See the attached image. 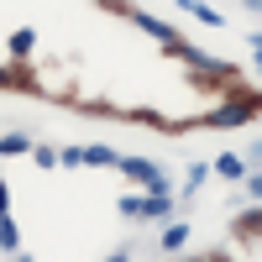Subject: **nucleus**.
<instances>
[{"mask_svg": "<svg viewBox=\"0 0 262 262\" xmlns=\"http://www.w3.org/2000/svg\"><path fill=\"white\" fill-rule=\"evenodd\" d=\"M21 262H32V257H21Z\"/></svg>", "mask_w": 262, "mask_h": 262, "instance_id": "12", "label": "nucleus"}, {"mask_svg": "<svg viewBox=\"0 0 262 262\" xmlns=\"http://www.w3.org/2000/svg\"><path fill=\"white\" fill-rule=\"evenodd\" d=\"M210 126H242V121H252V105H226V111H215V116H205Z\"/></svg>", "mask_w": 262, "mask_h": 262, "instance_id": "1", "label": "nucleus"}, {"mask_svg": "<svg viewBox=\"0 0 262 262\" xmlns=\"http://www.w3.org/2000/svg\"><path fill=\"white\" fill-rule=\"evenodd\" d=\"M0 215H6V184H0Z\"/></svg>", "mask_w": 262, "mask_h": 262, "instance_id": "10", "label": "nucleus"}, {"mask_svg": "<svg viewBox=\"0 0 262 262\" xmlns=\"http://www.w3.org/2000/svg\"><path fill=\"white\" fill-rule=\"evenodd\" d=\"M221 173H226V179H242V158H231V152H226V158H221Z\"/></svg>", "mask_w": 262, "mask_h": 262, "instance_id": "6", "label": "nucleus"}, {"mask_svg": "<svg viewBox=\"0 0 262 262\" xmlns=\"http://www.w3.org/2000/svg\"><path fill=\"white\" fill-rule=\"evenodd\" d=\"M11 79H16V74H11V69H0V90H6V84H11Z\"/></svg>", "mask_w": 262, "mask_h": 262, "instance_id": "9", "label": "nucleus"}, {"mask_svg": "<svg viewBox=\"0 0 262 262\" xmlns=\"http://www.w3.org/2000/svg\"><path fill=\"white\" fill-rule=\"evenodd\" d=\"M168 210H173V200H168V194H152V200H142V210H137V215H147V221H163Z\"/></svg>", "mask_w": 262, "mask_h": 262, "instance_id": "2", "label": "nucleus"}, {"mask_svg": "<svg viewBox=\"0 0 262 262\" xmlns=\"http://www.w3.org/2000/svg\"><path fill=\"white\" fill-rule=\"evenodd\" d=\"M0 247H6V252H16V247H21V231H16L11 215H0Z\"/></svg>", "mask_w": 262, "mask_h": 262, "instance_id": "3", "label": "nucleus"}, {"mask_svg": "<svg viewBox=\"0 0 262 262\" xmlns=\"http://www.w3.org/2000/svg\"><path fill=\"white\" fill-rule=\"evenodd\" d=\"M84 158H90V163H116V152H111V147H90Z\"/></svg>", "mask_w": 262, "mask_h": 262, "instance_id": "7", "label": "nucleus"}, {"mask_svg": "<svg viewBox=\"0 0 262 262\" xmlns=\"http://www.w3.org/2000/svg\"><path fill=\"white\" fill-rule=\"evenodd\" d=\"M105 262H126V252H116V257H105Z\"/></svg>", "mask_w": 262, "mask_h": 262, "instance_id": "11", "label": "nucleus"}, {"mask_svg": "<svg viewBox=\"0 0 262 262\" xmlns=\"http://www.w3.org/2000/svg\"><path fill=\"white\" fill-rule=\"evenodd\" d=\"M27 48H32V32H16V37H11V53L21 58V53H27Z\"/></svg>", "mask_w": 262, "mask_h": 262, "instance_id": "8", "label": "nucleus"}, {"mask_svg": "<svg viewBox=\"0 0 262 262\" xmlns=\"http://www.w3.org/2000/svg\"><path fill=\"white\" fill-rule=\"evenodd\" d=\"M184 242H189V226H168V231H163V247H168V252H179Z\"/></svg>", "mask_w": 262, "mask_h": 262, "instance_id": "4", "label": "nucleus"}, {"mask_svg": "<svg viewBox=\"0 0 262 262\" xmlns=\"http://www.w3.org/2000/svg\"><path fill=\"white\" fill-rule=\"evenodd\" d=\"M16 152H27V137H6L0 142V158H16Z\"/></svg>", "mask_w": 262, "mask_h": 262, "instance_id": "5", "label": "nucleus"}]
</instances>
